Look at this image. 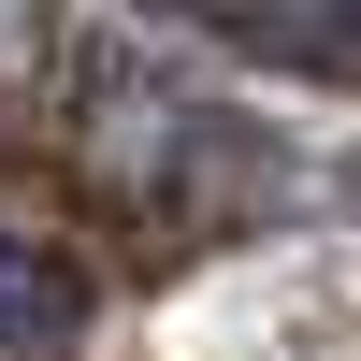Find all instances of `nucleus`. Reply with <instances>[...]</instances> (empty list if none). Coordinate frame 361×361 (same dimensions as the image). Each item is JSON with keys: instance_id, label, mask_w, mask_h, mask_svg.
Wrapping results in <instances>:
<instances>
[{"instance_id": "nucleus-1", "label": "nucleus", "mask_w": 361, "mask_h": 361, "mask_svg": "<svg viewBox=\"0 0 361 361\" xmlns=\"http://www.w3.org/2000/svg\"><path fill=\"white\" fill-rule=\"evenodd\" d=\"M87 333V275L44 231H0V347H73Z\"/></svg>"}]
</instances>
